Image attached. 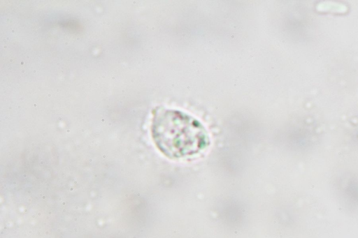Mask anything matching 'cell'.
Returning <instances> with one entry per match:
<instances>
[{"mask_svg": "<svg viewBox=\"0 0 358 238\" xmlns=\"http://www.w3.org/2000/svg\"><path fill=\"white\" fill-rule=\"evenodd\" d=\"M151 134L158 149L171 159L191 157L210 144L208 131L197 119L174 109L154 110Z\"/></svg>", "mask_w": 358, "mask_h": 238, "instance_id": "obj_1", "label": "cell"}]
</instances>
